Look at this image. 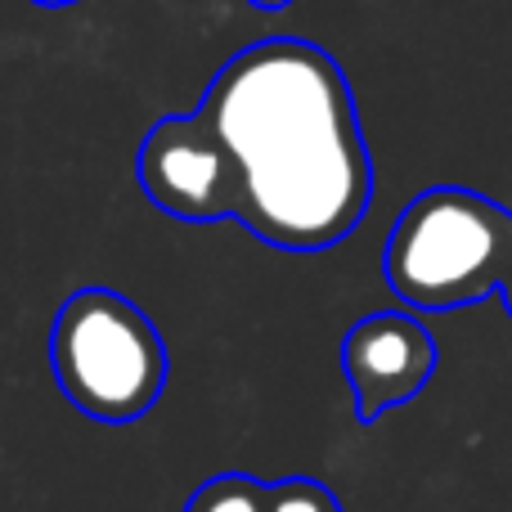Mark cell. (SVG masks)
<instances>
[{
    "label": "cell",
    "instance_id": "6da1fadb",
    "mask_svg": "<svg viewBox=\"0 0 512 512\" xmlns=\"http://www.w3.org/2000/svg\"><path fill=\"white\" fill-rule=\"evenodd\" d=\"M198 113L239 171L234 221L279 252L351 239L373 203V158L342 63L315 41L274 36L225 59Z\"/></svg>",
    "mask_w": 512,
    "mask_h": 512
},
{
    "label": "cell",
    "instance_id": "7a4b0ae2",
    "mask_svg": "<svg viewBox=\"0 0 512 512\" xmlns=\"http://www.w3.org/2000/svg\"><path fill=\"white\" fill-rule=\"evenodd\" d=\"M512 261V212L459 185L423 189L391 225L382 274L409 310H463L499 292Z\"/></svg>",
    "mask_w": 512,
    "mask_h": 512
},
{
    "label": "cell",
    "instance_id": "3957f363",
    "mask_svg": "<svg viewBox=\"0 0 512 512\" xmlns=\"http://www.w3.org/2000/svg\"><path fill=\"white\" fill-rule=\"evenodd\" d=\"M50 364L63 400L108 427L144 418L167 391V342L158 324L113 288H81L50 328Z\"/></svg>",
    "mask_w": 512,
    "mask_h": 512
},
{
    "label": "cell",
    "instance_id": "277c9868",
    "mask_svg": "<svg viewBox=\"0 0 512 512\" xmlns=\"http://www.w3.org/2000/svg\"><path fill=\"white\" fill-rule=\"evenodd\" d=\"M135 180L158 212L189 225L234 221L239 171L221 135L198 113H171L149 126L135 153Z\"/></svg>",
    "mask_w": 512,
    "mask_h": 512
},
{
    "label": "cell",
    "instance_id": "5b68a950",
    "mask_svg": "<svg viewBox=\"0 0 512 512\" xmlns=\"http://www.w3.org/2000/svg\"><path fill=\"white\" fill-rule=\"evenodd\" d=\"M441 351L432 333L405 310H378L342 337V373L360 423H378L387 409L409 405L432 382Z\"/></svg>",
    "mask_w": 512,
    "mask_h": 512
},
{
    "label": "cell",
    "instance_id": "8992f818",
    "mask_svg": "<svg viewBox=\"0 0 512 512\" xmlns=\"http://www.w3.org/2000/svg\"><path fill=\"white\" fill-rule=\"evenodd\" d=\"M185 512H270V481L248 472H221L189 495Z\"/></svg>",
    "mask_w": 512,
    "mask_h": 512
},
{
    "label": "cell",
    "instance_id": "52a82bcc",
    "mask_svg": "<svg viewBox=\"0 0 512 512\" xmlns=\"http://www.w3.org/2000/svg\"><path fill=\"white\" fill-rule=\"evenodd\" d=\"M499 297H504V306H508V315H512V261H508V270H504V283H499Z\"/></svg>",
    "mask_w": 512,
    "mask_h": 512
},
{
    "label": "cell",
    "instance_id": "ba28073f",
    "mask_svg": "<svg viewBox=\"0 0 512 512\" xmlns=\"http://www.w3.org/2000/svg\"><path fill=\"white\" fill-rule=\"evenodd\" d=\"M248 5H256V9H288L292 0H248Z\"/></svg>",
    "mask_w": 512,
    "mask_h": 512
},
{
    "label": "cell",
    "instance_id": "9c48e42d",
    "mask_svg": "<svg viewBox=\"0 0 512 512\" xmlns=\"http://www.w3.org/2000/svg\"><path fill=\"white\" fill-rule=\"evenodd\" d=\"M32 5H41V9H63V5H77V0H32Z\"/></svg>",
    "mask_w": 512,
    "mask_h": 512
},
{
    "label": "cell",
    "instance_id": "30bf717a",
    "mask_svg": "<svg viewBox=\"0 0 512 512\" xmlns=\"http://www.w3.org/2000/svg\"><path fill=\"white\" fill-rule=\"evenodd\" d=\"M333 512H346V508H342V504H333Z\"/></svg>",
    "mask_w": 512,
    "mask_h": 512
}]
</instances>
